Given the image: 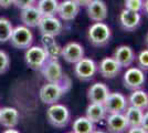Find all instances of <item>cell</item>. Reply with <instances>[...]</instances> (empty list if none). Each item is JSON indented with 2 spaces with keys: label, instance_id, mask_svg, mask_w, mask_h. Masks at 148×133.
Instances as JSON below:
<instances>
[{
  "label": "cell",
  "instance_id": "1",
  "mask_svg": "<svg viewBox=\"0 0 148 133\" xmlns=\"http://www.w3.org/2000/svg\"><path fill=\"white\" fill-rule=\"evenodd\" d=\"M64 80L61 83L48 82L44 85H42V88L40 89V92H39L40 100L43 102L44 104H49V105L58 103L63 96V94L70 89V82L65 83Z\"/></svg>",
  "mask_w": 148,
  "mask_h": 133
},
{
  "label": "cell",
  "instance_id": "2",
  "mask_svg": "<svg viewBox=\"0 0 148 133\" xmlns=\"http://www.w3.org/2000/svg\"><path fill=\"white\" fill-rule=\"evenodd\" d=\"M112 37L111 28L101 22H94L87 30V39L94 47H104L110 42Z\"/></svg>",
  "mask_w": 148,
  "mask_h": 133
},
{
  "label": "cell",
  "instance_id": "3",
  "mask_svg": "<svg viewBox=\"0 0 148 133\" xmlns=\"http://www.w3.org/2000/svg\"><path fill=\"white\" fill-rule=\"evenodd\" d=\"M47 119L51 125L58 129H63L68 125L70 121V111L63 104H51L47 110Z\"/></svg>",
  "mask_w": 148,
  "mask_h": 133
},
{
  "label": "cell",
  "instance_id": "4",
  "mask_svg": "<svg viewBox=\"0 0 148 133\" xmlns=\"http://www.w3.org/2000/svg\"><path fill=\"white\" fill-rule=\"evenodd\" d=\"M9 41L16 49H28L33 42V33L27 25H17L13 28Z\"/></svg>",
  "mask_w": 148,
  "mask_h": 133
},
{
  "label": "cell",
  "instance_id": "5",
  "mask_svg": "<svg viewBox=\"0 0 148 133\" xmlns=\"http://www.w3.org/2000/svg\"><path fill=\"white\" fill-rule=\"evenodd\" d=\"M48 59L49 57L43 49V47L33 45V47H29L25 51V63L32 70H41Z\"/></svg>",
  "mask_w": 148,
  "mask_h": 133
},
{
  "label": "cell",
  "instance_id": "6",
  "mask_svg": "<svg viewBox=\"0 0 148 133\" xmlns=\"http://www.w3.org/2000/svg\"><path fill=\"white\" fill-rule=\"evenodd\" d=\"M74 67V74L81 81H88L97 72V64L91 58H82Z\"/></svg>",
  "mask_w": 148,
  "mask_h": 133
},
{
  "label": "cell",
  "instance_id": "7",
  "mask_svg": "<svg viewBox=\"0 0 148 133\" xmlns=\"http://www.w3.org/2000/svg\"><path fill=\"white\" fill-rule=\"evenodd\" d=\"M146 82V76L144 70L140 68H128L126 72L124 73L123 83L124 87L128 90H136V89H142Z\"/></svg>",
  "mask_w": 148,
  "mask_h": 133
},
{
  "label": "cell",
  "instance_id": "8",
  "mask_svg": "<svg viewBox=\"0 0 148 133\" xmlns=\"http://www.w3.org/2000/svg\"><path fill=\"white\" fill-rule=\"evenodd\" d=\"M41 72L43 78L48 82L61 83L65 79V76L63 73V70L60 62L58 60L48 59L41 68Z\"/></svg>",
  "mask_w": 148,
  "mask_h": 133
},
{
  "label": "cell",
  "instance_id": "9",
  "mask_svg": "<svg viewBox=\"0 0 148 133\" xmlns=\"http://www.w3.org/2000/svg\"><path fill=\"white\" fill-rule=\"evenodd\" d=\"M103 104L107 114L124 113V111L128 107V100L121 92H110Z\"/></svg>",
  "mask_w": 148,
  "mask_h": 133
},
{
  "label": "cell",
  "instance_id": "10",
  "mask_svg": "<svg viewBox=\"0 0 148 133\" xmlns=\"http://www.w3.org/2000/svg\"><path fill=\"white\" fill-rule=\"evenodd\" d=\"M38 28H39V31L41 32V34L56 37L61 33L63 25H62L61 20L56 18V16H45L41 18L38 25Z\"/></svg>",
  "mask_w": 148,
  "mask_h": 133
},
{
  "label": "cell",
  "instance_id": "11",
  "mask_svg": "<svg viewBox=\"0 0 148 133\" xmlns=\"http://www.w3.org/2000/svg\"><path fill=\"white\" fill-rule=\"evenodd\" d=\"M97 71L105 79H114L121 73L122 67L113 57H106L101 60L97 65Z\"/></svg>",
  "mask_w": 148,
  "mask_h": 133
},
{
  "label": "cell",
  "instance_id": "12",
  "mask_svg": "<svg viewBox=\"0 0 148 133\" xmlns=\"http://www.w3.org/2000/svg\"><path fill=\"white\" fill-rule=\"evenodd\" d=\"M87 17L94 22H101L107 18L108 9L103 0H92L86 6Z\"/></svg>",
  "mask_w": 148,
  "mask_h": 133
},
{
  "label": "cell",
  "instance_id": "13",
  "mask_svg": "<svg viewBox=\"0 0 148 133\" xmlns=\"http://www.w3.org/2000/svg\"><path fill=\"white\" fill-rule=\"evenodd\" d=\"M61 57L69 63H76L84 57V48L79 42H69L61 49Z\"/></svg>",
  "mask_w": 148,
  "mask_h": 133
},
{
  "label": "cell",
  "instance_id": "14",
  "mask_svg": "<svg viewBox=\"0 0 148 133\" xmlns=\"http://www.w3.org/2000/svg\"><path fill=\"white\" fill-rule=\"evenodd\" d=\"M142 21V16L139 12L130 11L124 8L119 13V25L125 31H134L138 28Z\"/></svg>",
  "mask_w": 148,
  "mask_h": 133
},
{
  "label": "cell",
  "instance_id": "15",
  "mask_svg": "<svg viewBox=\"0 0 148 133\" xmlns=\"http://www.w3.org/2000/svg\"><path fill=\"white\" fill-rule=\"evenodd\" d=\"M81 7L77 5L76 1L74 0H64L62 2H59L58 11L60 19L63 21H72L76 18V16L80 12Z\"/></svg>",
  "mask_w": 148,
  "mask_h": 133
},
{
  "label": "cell",
  "instance_id": "16",
  "mask_svg": "<svg viewBox=\"0 0 148 133\" xmlns=\"http://www.w3.org/2000/svg\"><path fill=\"white\" fill-rule=\"evenodd\" d=\"M105 120H106V127L110 132L122 133L128 129V124L124 113H108Z\"/></svg>",
  "mask_w": 148,
  "mask_h": 133
},
{
  "label": "cell",
  "instance_id": "17",
  "mask_svg": "<svg viewBox=\"0 0 148 133\" xmlns=\"http://www.w3.org/2000/svg\"><path fill=\"white\" fill-rule=\"evenodd\" d=\"M108 94H110V89L105 83L102 82L94 83L87 90V99L92 103L103 104Z\"/></svg>",
  "mask_w": 148,
  "mask_h": 133
},
{
  "label": "cell",
  "instance_id": "18",
  "mask_svg": "<svg viewBox=\"0 0 148 133\" xmlns=\"http://www.w3.org/2000/svg\"><path fill=\"white\" fill-rule=\"evenodd\" d=\"M113 58L121 64L122 68H128L135 61V52L130 45H119L114 51Z\"/></svg>",
  "mask_w": 148,
  "mask_h": 133
},
{
  "label": "cell",
  "instance_id": "19",
  "mask_svg": "<svg viewBox=\"0 0 148 133\" xmlns=\"http://www.w3.org/2000/svg\"><path fill=\"white\" fill-rule=\"evenodd\" d=\"M20 18L25 25L29 28H34V27H38L40 20L42 18V14L39 11L38 7L30 6L25 9H21Z\"/></svg>",
  "mask_w": 148,
  "mask_h": 133
},
{
  "label": "cell",
  "instance_id": "20",
  "mask_svg": "<svg viewBox=\"0 0 148 133\" xmlns=\"http://www.w3.org/2000/svg\"><path fill=\"white\" fill-rule=\"evenodd\" d=\"M41 42H42V47L45 50L47 54L49 59H53V60H58L61 57V47L56 41V37L53 36H48V34H42L41 38Z\"/></svg>",
  "mask_w": 148,
  "mask_h": 133
},
{
  "label": "cell",
  "instance_id": "21",
  "mask_svg": "<svg viewBox=\"0 0 148 133\" xmlns=\"http://www.w3.org/2000/svg\"><path fill=\"white\" fill-rule=\"evenodd\" d=\"M19 122V112L17 109L5 107L0 109V124L5 127H14Z\"/></svg>",
  "mask_w": 148,
  "mask_h": 133
},
{
  "label": "cell",
  "instance_id": "22",
  "mask_svg": "<svg viewBox=\"0 0 148 133\" xmlns=\"http://www.w3.org/2000/svg\"><path fill=\"white\" fill-rule=\"evenodd\" d=\"M107 115V112L104 108V104L101 103H90L86 108V113L85 116L93 123H99L102 120H104Z\"/></svg>",
  "mask_w": 148,
  "mask_h": 133
},
{
  "label": "cell",
  "instance_id": "23",
  "mask_svg": "<svg viewBox=\"0 0 148 133\" xmlns=\"http://www.w3.org/2000/svg\"><path fill=\"white\" fill-rule=\"evenodd\" d=\"M128 100V105L136 107L142 110H147L148 108V94L142 89H136L133 90L130 93Z\"/></svg>",
  "mask_w": 148,
  "mask_h": 133
},
{
  "label": "cell",
  "instance_id": "24",
  "mask_svg": "<svg viewBox=\"0 0 148 133\" xmlns=\"http://www.w3.org/2000/svg\"><path fill=\"white\" fill-rule=\"evenodd\" d=\"M143 114H144V110L136 108V107L128 105V107L126 108V110L124 111V115H125V118H126L128 127H139V125H142Z\"/></svg>",
  "mask_w": 148,
  "mask_h": 133
},
{
  "label": "cell",
  "instance_id": "25",
  "mask_svg": "<svg viewBox=\"0 0 148 133\" xmlns=\"http://www.w3.org/2000/svg\"><path fill=\"white\" fill-rule=\"evenodd\" d=\"M94 123L86 116H80L73 122L72 131L74 133H92L94 132Z\"/></svg>",
  "mask_w": 148,
  "mask_h": 133
},
{
  "label": "cell",
  "instance_id": "26",
  "mask_svg": "<svg viewBox=\"0 0 148 133\" xmlns=\"http://www.w3.org/2000/svg\"><path fill=\"white\" fill-rule=\"evenodd\" d=\"M58 6H59L58 0H39L37 7L42 17H45V16H56Z\"/></svg>",
  "mask_w": 148,
  "mask_h": 133
},
{
  "label": "cell",
  "instance_id": "27",
  "mask_svg": "<svg viewBox=\"0 0 148 133\" xmlns=\"http://www.w3.org/2000/svg\"><path fill=\"white\" fill-rule=\"evenodd\" d=\"M13 27L10 20L5 17H0V42H7L11 37Z\"/></svg>",
  "mask_w": 148,
  "mask_h": 133
},
{
  "label": "cell",
  "instance_id": "28",
  "mask_svg": "<svg viewBox=\"0 0 148 133\" xmlns=\"http://www.w3.org/2000/svg\"><path fill=\"white\" fill-rule=\"evenodd\" d=\"M143 5H144V0H124L125 9L130 10V11H135V12L142 11Z\"/></svg>",
  "mask_w": 148,
  "mask_h": 133
},
{
  "label": "cell",
  "instance_id": "29",
  "mask_svg": "<svg viewBox=\"0 0 148 133\" xmlns=\"http://www.w3.org/2000/svg\"><path fill=\"white\" fill-rule=\"evenodd\" d=\"M136 62L138 68H140L144 71H147L148 70V49L140 51L138 53V56L135 58Z\"/></svg>",
  "mask_w": 148,
  "mask_h": 133
},
{
  "label": "cell",
  "instance_id": "30",
  "mask_svg": "<svg viewBox=\"0 0 148 133\" xmlns=\"http://www.w3.org/2000/svg\"><path fill=\"white\" fill-rule=\"evenodd\" d=\"M10 65V59L6 51L0 50V74L5 73L9 69Z\"/></svg>",
  "mask_w": 148,
  "mask_h": 133
},
{
  "label": "cell",
  "instance_id": "31",
  "mask_svg": "<svg viewBox=\"0 0 148 133\" xmlns=\"http://www.w3.org/2000/svg\"><path fill=\"white\" fill-rule=\"evenodd\" d=\"M37 0H13V5L19 9H25L30 6H33Z\"/></svg>",
  "mask_w": 148,
  "mask_h": 133
},
{
  "label": "cell",
  "instance_id": "32",
  "mask_svg": "<svg viewBox=\"0 0 148 133\" xmlns=\"http://www.w3.org/2000/svg\"><path fill=\"white\" fill-rule=\"evenodd\" d=\"M142 127H144V130L148 132V111H145L143 114V120H142Z\"/></svg>",
  "mask_w": 148,
  "mask_h": 133
},
{
  "label": "cell",
  "instance_id": "33",
  "mask_svg": "<svg viewBox=\"0 0 148 133\" xmlns=\"http://www.w3.org/2000/svg\"><path fill=\"white\" fill-rule=\"evenodd\" d=\"M128 132H130V133H146V131L144 130V127H143L142 125H139V127H128Z\"/></svg>",
  "mask_w": 148,
  "mask_h": 133
},
{
  "label": "cell",
  "instance_id": "34",
  "mask_svg": "<svg viewBox=\"0 0 148 133\" xmlns=\"http://www.w3.org/2000/svg\"><path fill=\"white\" fill-rule=\"evenodd\" d=\"M11 5H13V0H0V7L2 8H8Z\"/></svg>",
  "mask_w": 148,
  "mask_h": 133
},
{
  "label": "cell",
  "instance_id": "35",
  "mask_svg": "<svg viewBox=\"0 0 148 133\" xmlns=\"http://www.w3.org/2000/svg\"><path fill=\"white\" fill-rule=\"evenodd\" d=\"M74 1H76L77 5H79L80 7H86L92 0H74Z\"/></svg>",
  "mask_w": 148,
  "mask_h": 133
},
{
  "label": "cell",
  "instance_id": "36",
  "mask_svg": "<svg viewBox=\"0 0 148 133\" xmlns=\"http://www.w3.org/2000/svg\"><path fill=\"white\" fill-rule=\"evenodd\" d=\"M143 11L148 17V0H144V5H143Z\"/></svg>",
  "mask_w": 148,
  "mask_h": 133
},
{
  "label": "cell",
  "instance_id": "37",
  "mask_svg": "<svg viewBox=\"0 0 148 133\" xmlns=\"http://www.w3.org/2000/svg\"><path fill=\"white\" fill-rule=\"evenodd\" d=\"M19 131H17V130H13L12 127H8V130H6L5 131V133H18Z\"/></svg>",
  "mask_w": 148,
  "mask_h": 133
},
{
  "label": "cell",
  "instance_id": "38",
  "mask_svg": "<svg viewBox=\"0 0 148 133\" xmlns=\"http://www.w3.org/2000/svg\"><path fill=\"white\" fill-rule=\"evenodd\" d=\"M145 43L147 45V49H148V33L146 34V39H145Z\"/></svg>",
  "mask_w": 148,
  "mask_h": 133
},
{
  "label": "cell",
  "instance_id": "39",
  "mask_svg": "<svg viewBox=\"0 0 148 133\" xmlns=\"http://www.w3.org/2000/svg\"><path fill=\"white\" fill-rule=\"evenodd\" d=\"M147 109H148V108H147Z\"/></svg>",
  "mask_w": 148,
  "mask_h": 133
}]
</instances>
